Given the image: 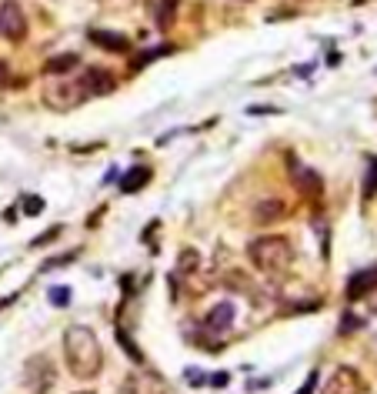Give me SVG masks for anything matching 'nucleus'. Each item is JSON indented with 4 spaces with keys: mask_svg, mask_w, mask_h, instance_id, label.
<instances>
[{
    "mask_svg": "<svg viewBox=\"0 0 377 394\" xmlns=\"http://www.w3.org/2000/svg\"><path fill=\"white\" fill-rule=\"evenodd\" d=\"M64 361L77 381H94L104 371V348L97 334L84 324H71L64 331Z\"/></svg>",
    "mask_w": 377,
    "mask_h": 394,
    "instance_id": "nucleus-1",
    "label": "nucleus"
},
{
    "mask_svg": "<svg viewBox=\"0 0 377 394\" xmlns=\"http://www.w3.org/2000/svg\"><path fill=\"white\" fill-rule=\"evenodd\" d=\"M247 258L267 278H284L294 264V244L284 234H261L247 244Z\"/></svg>",
    "mask_w": 377,
    "mask_h": 394,
    "instance_id": "nucleus-2",
    "label": "nucleus"
},
{
    "mask_svg": "<svg viewBox=\"0 0 377 394\" xmlns=\"http://www.w3.org/2000/svg\"><path fill=\"white\" fill-rule=\"evenodd\" d=\"M87 97H91V94H87L84 77H67V74H61V77H47L44 87H41V101L51 107V111H61V114H67V111H74V107H81Z\"/></svg>",
    "mask_w": 377,
    "mask_h": 394,
    "instance_id": "nucleus-3",
    "label": "nucleus"
},
{
    "mask_svg": "<svg viewBox=\"0 0 377 394\" xmlns=\"http://www.w3.org/2000/svg\"><path fill=\"white\" fill-rule=\"evenodd\" d=\"M54 381H57V368L47 354H34L31 361L24 364V384H27L31 394H47Z\"/></svg>",
    "mask_w": 377,
    "mask_h": 394,
    "instance_id": "nucleus-4",
    "label": "nucleus"
},
{
    "mask_svg": "<svg viewBox=\"0 0 377 394\" xmlns=\"http://www.w3.org/2000/svg\"><path fill=\"white\" fill-rule=\"evenodd\" d=\"M0 34L14 44H21L27 37V14H24V7L17 0H4L0 4Z\"/></svg>",
    "mask_w": 377,
    "mask_h": 394,
    "instance_id": "nucleus-5",
    "label": "nucleus"
},
{
    "mask_svg": "<svg viewBox=\"0 0 377 394\" xmlns=\"http://www.w3.org/2000/svg\"><path fill=\"white\" fill-rule=\"evenodd\" d=\"M321 394H364V378L354 371V368H334V374L324 381V391Z\"/></svg>",
    "mask_w": 377,
    "mask_h": 394,
    "instance_id": "nucleus-6",
    "label": "nucleus"
},
{
    "mask_svg": "<svg viewBox=\"0 0 377 394\" xmlns=\"http://www.w3.org/2000/svg\"><path fill=\"white\" fill-rule=\"evenodd\" d=\"M124 394H167V381L157 371H134L124 381Z\"/></svg>",
    "mask_w": 377,
    "mask_h": 394,
    "instance_id": "nucleus-7",
    "label": "nucleus"
},
{
    "mask_svg": "<svg viewBox=\"0 0 377 394\" xmlns=\"http://www.w3.org/2000/svg\"><path fill=\"white\" fill-rule=\"evenodd\" d=\"M177 11H181V0H147V14L161 34L177 24Z\"/></svg>",
    "mask_w": 377,
    "mask_h": 394,
    "instance_id": "nucleus-8",
    "label": "nucleus"
},
{
    "mask_svg": "<svg viewBox=\"0 0 377 394\" xmlns=\"http://www.w3.org/2000/svg\"><path fill=\"white\" fill-rule=\"evenodd\" d=\"M234 318H237L234 304H231V301H221V304H214V308L207 311L204 328H207L211 334H227L231 328H234Z\"/></svg>",
    "mask_w": 377,
    "mask_h": 394,
    "instance_id": "nucleus-9",
    "label": "nucleus"
},
{
    "mask_svg": "<svg viewBox=\"0 0 377 394\" xmlns=\"http://www.w3.org/2000/svg\"><path fill=\"white\" fill-rule=\"evenodd\" d=\"M374 291H377V264H371V268L357 271L354 278L347 281V301H361V298L374 294Z\"/></svg>",
    "mask_w": 377,
    "mask_h": 394,
    "instance_id": "nucleus-10",
    "label": "nucleus"
},
{
    "mask_svg": "<svg viewBox=\"0 0 377 394\" xmlns=\"http://www.w3.org/2000/svg\"><path fill=\"white\" fill-rule=\"evenodd\" d=\"M294 184H297V191H301V197H307V201H317V197L324 194V177L304 164L294 167Z\"/></svg>",
    "mask_w": 377,
    "mask_h": 394,
    "instance_id": "nucleus-11",
    "label": "nucleus"
},
{
    "mask_svg": "<svg viewBox=\"0 0 377 394\" xmlns=\"http://www.w3.org/2000/svg\"><path fill=\"white\" fill-rule=\"evenodd\" d=\"M287 218V204L281 197H264L254 204V224H277Z\"/></svg>",
    "mask_w": 377,
    "mask_h": 394,
    "instance_id": "nucleus-12",
    "label": "nucleus"
},
{
    "mask_svg": "<svg viewBox=\"0 0 377 394\" xmlns=\"http://www.w3.org/2000/svg\"><path fill=\"white\" fill-rule=\"evenodd\" d=\"M84 84H87V94H111L114 91V77H111V71H104V67H87V71H84Z\"/></svg>",
    "mask_w": 377,
    "mask_h": 394,
    "instance_id": "nucleus-13",
    "label": "nucleus"
},
{
    "mask_svg": "<svg viewBox=\"0 0 377 394\" xmlns=\"http://www.w3.org/2000/svg\"><path fill=\"white\" fill-rule=\"evenodd\" d=\"M154 177V171L147 164H141V167H134V171H127L124 174V181H121V191L124 194H137V191H144V184Z\"/></svg>",
    "mask_w": 377,
    "mask_h": 394,
    "instance_id": "nucleus-14",
    "label": "nucleus"
},
{
    "mask_svg": "<svg viewBox=\"0 0 377 394\" xmlns=\"http://www.w3.org/2000/svg\"><path fill=\"white\" fill-rule=\"evenodd\" d=\"M91 41L101 44V47H107V51H117V54H127L131 51V41L124 37V34H107V31H91Z\"/></svg>",
    "mask_w": 377,
    "mask_h": 394,
    "instance_id": "nucleus-15",
    "label": "nucleus"
},
{
    "mask_svg": "<svg viewBox=\"0 0 377 394\" xmlns=\"http://www.w3.org/2000/svg\"><path fill=\"white\" fill-rule=\"evenodd\" d=\"M77 64H81L77 54H61V57H51V61L44 64V74H47V77H61V74L74 71Z\"/></svg>",
    "mask_w": 377,
    "mask_h": 394,
    "instance_id": "nucleus-16",
    "label": "nucleus"
},
{
    "mask_svg": "<svg viewBox=\"0 0 377 394\" xmlns=\"http://www.w3.org/2000/svg\"><path fill=\"white\" fill-rule=\"evenodd\" d=\"M201 268V254L197 251H181V261H177V274H194Z\"/></svg>",
    "mask_w": 377,
    "mask_h": 394,
    "instance_id": "nucleus-17",
    "label": "nucleus"
},
{
    "mask_svg": "<svg viewBox=\"0 0 377 394\" xmlns=\"http://www.w3.org/2000/svg\"><path fill=\"white\" fill-rule=\"evenodd\" d=\"M377 191V157H371V167H367V177H364V201H371Z\"/></svg>",
    "mask_w": 377,
    "mask_h": 394,
    "instance_id": "nucleus-18",
    "label": "nucleus"
},
{
    "mask_svg": "<svg viewBox=\"0 0 377 394\" xmlns=\"http://www.w3.org/2000/svg\"><path fill=\"white\" fill-rule=\"evenodd\" d=\"M51 301H54V304H61V308H64V304L71 301V291H67V288H54V291H51Z\"/></svg>",
    "mask_w": 377,
    "mask_h": 394,
    "instance_id": "nucleus-19",
    "label": "nucleus"
},
{
    "mask_svg": "<svg viewBox=\"0 0 377 394\" xmlns=\"http://www.w3.org/2000/svg\"><path fill=\"white\" fill-rule=\"evenodd\" d=\"M41 208H44V201H41V197H27V201H24V211H27L31 218H34V214H37Z\"/></svg>",
    "mask_w": 377,
    "mask_h": 394,
    "instance_id": "nucleus-20",
    "label": "nucleus"
},
{
    "mask_svg": "<svg viewBox=\"0 0 377 394\" xmlns=\"http://www.w3.org/2000/svg\"><path fill=\"white\" fill-rule=\"evenodd\" d=\"M57 234H61V228H51V231H47V234H41V238L34 241V248H44V244H51V241L57 238Z\"/></svg>",
    "mask_w": 377,
    "mask_h": 394,
    "instance_id": "nucleus-21",
    "label": "nucleus"
},
{
    "mask_svg": "<svg viewBox=\"0 0 377 394\" xmlns=\"http://www.w3.org/2000/svg\"><path fill=\"white\" fill-rule=\"evenodd\" d=\"M314 384H317V374H311V378H307V384H304V391H301V394H314Z\"/></svg>",
    "mask_w": 377,
    "mask_h": 394,
    "instance_id": "nucleus-22",
    "label": "nucleus"
},
{
    "mask_svg": "<svg viewBox=\"0 0 377 394\" xmlns=\"http://www.w3.org/2000/svg\"><path fill=\"white\" fill-rule=\"evenodd\" d=\"M187 381H191V384H201V381H204V374H201V371H187Z\"/></svg>",
    "mask_w": 377,
    "mask_h": 394,
    "instance_id": "nucleus-23",
    "label": "nucleus"
},
{
    "mask_svg": "<svg viewBox=\"0 0 377 394\" xmlns=\"http://www.w3.org/2000/svg\"><path fill=\"white\" fill-rule=\"evenodd\" d=\"M237 4H251V0H237Z\"/></svg>",
    "mask_w": 377,
    "mask_h": 394,
    "instance_id": "nucleus-24",
    "label": "nucleus"
}]
</instances>
